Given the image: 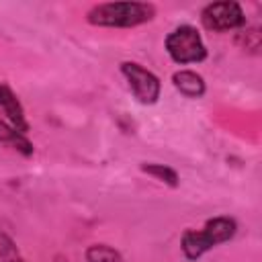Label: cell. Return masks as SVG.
<instances>
[{
  "mask_svg": "<svg viewBox=\"0 0 262 262\" xmlns=\"http://www.w3.org/2000/svg\"><path fill=\"white\" fill-rule=\"evenodd\" d=\"M156 14L154 4L147 2H104L88 10V23L96 27H137L151 20Z\"/></svg>",
  "mask_w": 262,
  "mask_h": 262,
  "instance_id": "obj_1",
  "label": "cell"
},
{
  "mask_svg": "<svg viewBox=\"0 0 262 262\" xmlns=\"http://www.w3.org/2000/svg\"><path fill=\"white\" fill-rule=\"evenodd\" d=\"M166 51L172 57V61L184 66V63H199L207 57V47L203 43L201 33L190 25H180L174 31L168 33Z\"/></svg>",
  "mask_w": 262,
  "mask_h": 262,
  "instance_id": "obj_2",
  "label": "cell"
},
{
  "mask_svg": "<svg viewBox=\"0 0 262 262\" xmlns=\"http://www.w3.org/2000/svg\"><path fill=\"white\" fill-rule=\"evenodd\" d=\"M201 20H203L205 29L215 31V33L242 29L246 25V16H244L242 6L237 2H231V0L207 4L201 12Z\"/></svg>",
  "mask_w": 262,
  "mask_h": 262,
  "instance_id": "obj_3",
  "label": "cell"
},
{
  "mask_svg": "<svg viewBox=\"0 0 262 262\" xmlns=\"http://www.w3.org/2000/svg\"><path fill=\"white\" fill-rule=\"evenodd\" d=\"M121 74L125 76L133 96L141 104H154L160 98V80L154 72L145 70L141 63L135 61H123L121 63Z\"/></svg>",
  "mask_w": 262,
  "mask_h": 262,
  "instance_id": "obj_4",
  "label": "cell"
},
{
  "mask_svg": "<svg viewBox=\"0 0 262 262\" xmlns=\"http://www.w3.org/2000/svg\"><path fill=\"white\" fill-rule=\"evenodd\" d=\"M0 108L6 115L8 123L18 133H27L29 131V123L25 119V108H23L18 96L12 92V88L6 82H0Z\"/></svg>",
  "mask_w": 262,
  "mask_h": 262,
  "instance_id": "obj_5",
  "label": "cell"
},
{
  "mask_svg": "<svg viewBox=\"0 0 262 262\" xmlns=\"http://www.w3.org/2000/svg\"><path fill=\"white\" fill-rule=\"evenodd\" d=\"M172 84L186 98H201L205 94V80H203L201 74H196L192 70H178V72H174L172 74Z\"/></svg>",
  "mask_w": 262,
  "mask_h": 262,
  "instance_id": "obj_6",
  "label": "cell"
},
{
  "mask_svg": "<svg viewBox=\"0 0 262 262\" xmlns=\"http://www.w3.org/2000/svg\"><path fill=\"white\" fill-rule=\"evenodd\" d=\"M237 231V223L231 217H213L205 223L203 233L211 242V246H219L223 242H229Z\"/></svg>",
  "mask_w": 262,
  "mask_h": 262,
  "instance_id": "obj_7",
  "label": "cell"
},
{
  "mask_svg": "<svg viewBox=\"0 0 262 262\" xmlns=\"http://www.w3.org/2000/svg\"><path fill=\"white\" fill-rule=\"evenodd\" d=\"M180 248H182L184 258L196 260V258H201L205 252H209L213 246H211V242L207 239V235L203 233V229H201V231H196V229H186V231L182 233Z\"/></svg>",
  "mask_w": 262,
  "mask_h": 262,
  "instance_id": "obj_8",
  "label": "cell"
},
{
  "mask_svg": "<svg viewBox=\"0 0 262 262\" xmlns=\"http://www.w3.org/2000/svg\"><path fill=\"white\" fill-rule=\"evenodd\" d=\"M0 143H8L12 145L16 151H20L23 156H31L33 154V143L27 139L25 133H18L8 121L0 119Z\"/></svg>",
  "mask_w": 262,
  "mask_h": 262,
  "instance_id": "obj_9",
  "label": "cell"
},
{
  "mask_svg": "<svg viewBox=\"0 0 262 262\" xmlns=\"http://www.w3.org/2000/svg\"><path fill=\"white\" fill-rule=\"evenodd\" d=\"M86 262H123L121 254L104 244H92L86 250Z\"/></svg>",
  "mask_w": 262,
  "mask_h": 262,
  "instance_id": "obj_10",
  "label": "cell"
},
{
  "mask_svg": "<svg viewBox=\"0 0 262 262\" xmlns=\"http://www.w3.org/2000/svg\"><path fill=\"white\" fill-rule=\"evenodd\" d=\"M141 170L162 182H166L168 186H178V174L176 170L164 166V164H141Z\"/></svg>",
  "mask_w": 262,
  "mask_h": 262,
  "instance_id": "obj_11",
  "label": "cell"
},
{
  "mask_svg": "<svg viewBox=\"0 0 262 262\" xmlns=\"http://www.w3.org/2000/svg\"><path fill=\"white\" fill-rule=\"evenodd\" d=\"M18 260H20V254L16 244L12 242L10 235L0 231V262H18Z\"/></svg>",
  "mask_w": 262,
  "mask_h": 262,
  "instance_id": "obj_12",
  "label": "cell"
},
{
  "mask_svg": "<svg viewBox=\"0 0 262 262\" xmlns=\"http://www.w3.org/2000/svg\"><path fill=\"white\" fill-rule=\"evenodd\" d=\"M242 37H244L246 49H250L254 53L260 49V31L258 29H246V31H242Z\"/></svg>",
  "mask_w": 262,
  "mask_h": 262,
  "instance_id": "obj_13",
  "label": "cell"
},
{
  "mask_svg": "<svg viewBox=\"0 0 262 262\" xmlns=\"http://www.w3.org/2000/svg\"><path fill=\"white\" fill-rule=\"evenodd\" d=\"M18 262H23V260H18Z\"/></svg>",
  "mask_w": 262,
  "mask_h": 262,
  "instance_id": "obj_14",
  "label": "cell"
}]
</instances>
